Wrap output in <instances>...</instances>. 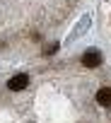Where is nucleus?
Listing matches in <instances>:
<instances>
[{
	"label": "nucleus",
	"instance_id": "f257e3e1",
	"mask_svg": "<svg viewBox=\"0 0 111 123\" xmlns=\"http://www.w3.org/2000/svg\"><path fill=\"white\" fill-rule=\"evenodd\" d=\"M27 87H29V75H24V73H19V75L7 80V89H12V92H22Z\"/></svg>",
	"mask_w": 111,
	"mask_h": 123
},
{
	"label": "nucleus",
	"instance_id": "f03ea898",
	"mask_svg": "<svg viewBox=\"0 0 111 123\" xmlns=\"http://www.w3.org/2000/svg\"><path fill=\"white\" fill-rule=\"evenodd\" d=\"M82 65H87V68L101 65V55H99V51H87V53L82 55Z\"/></svg>",
	"mask_w": 111,
	"mask_h": 123
},
{
	"label": "nucleus",
	"instance_id": "7ed1b4c3",
	"mask_svg": "<svg viewBox=\"0 0 111 123\" xmlns=\"http://www.w3.org/2000/svg\"><path fill=\"white\" fill-rule=\"evenodd\" d=\"M97 101H99L101 106H109V104H111V89H109V87H101V89L97 92Z\"/></svg>",
	"mask_w": 111,
	"mask_h": 123
}]
</instances>
